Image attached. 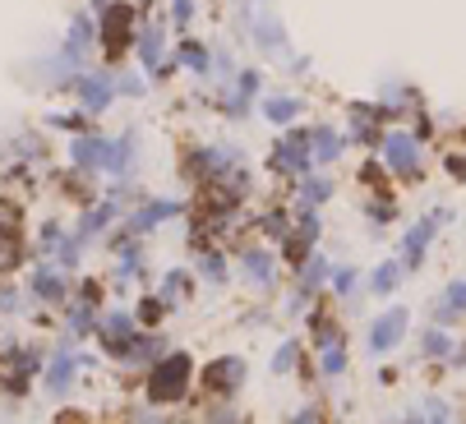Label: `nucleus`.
<instances>
[{
	"label": "nucleus",
	"instance_id": "obj_12",
	"mask_svg": "<svg viewBox=\"0 0 466 424\" xmlns=\"http://www.w3.org/2000/svg\"><path fill=\"white\" fill-rule=\"evenodd\" d=\"M273 258L268 254H249L245 258V272H249V281H263V287H268V281H273V268H268Z\"/></svg>",
	"mask_w": 466,
	"mask_h": 424
},
{
	"label": "nucleus",
	"instance_id": "obj_21",
	"mask_svg": "<svg viewBox=\"0 0 466 424\" xmlns=\"http://www.w3.org/2000/svg\"><path fill=\"white\" fill-rule=\"evenodd\" d=\"M180 56H185V60H189L194 69H204V65H208V60H204V51H198V46H185Z\"/></svg>",
	"mask_w": 466,
	"mask_h": 424
},
{
	"label": "nucleus",
	"instance_id": "obj_7",
	"mask_svg": "<svg viewBox=\"0 0 466 424\" xmlns=\"http://www.w3.org/2000/svg\"><path fill=\"white\" fill-rule=\"evenodd\" d=\"M309 138H314V157H319V162H332V157L342 153V138L332 134V129H314Z\"/></svg>",
	"mask_w": 466,
	"mask_h": 424
},
{
	"label": "nucleus",
	"instance_id": "obj_1",
	"mask_svg": "<svg viewBox=\"0 0 466 424\" xmlns=\"http://www.w3.org/2000/svg\"><path fill=\"white\" fill-rule=\"evenodd\" d=\"M185 383H189V360H185V356H171V360H162V365L153 369L148 397H153V401H176V397L185 392Z\"/></svg>",
	"mask_w": 466,
	"mask_h": 424
},
{
	"label": "nucleus",
	"instance_id": "obj_3",
	"mask_svg": "<svg viewBox=\"0 0 466 424\" xmlns=\"http://www.w3.org/2000/svg\"><path fill=\"white\" fill-rule=\"evenodd\" d=\"M383 162H388L397 176L416 171V162H420V153H416V138H407V134H388V144H383Z\"/></svg>",
	"mask_w": 466,
	"mask_h": 424
},
{
	"label": "nucleus",
	"instance_id": "obj_15",
	"mask_svg": "<svg viewBox=\"0 0 466 424\" xmlns=\"http://www.w3.org/2000/svg\"><path fill=\"white\" fill-rule=\"evenodd\" d=\"M443 300H448V309H443L448 318H452V314H461V309H466V281H452V287L443 291Z\"/></svg>",
	"mask_w": 466,
	"mask_h": 424
},
{
	"label": "nucleus",
	"instance_id": "obj_8",
	"mask_svg": "<svg viewBox=\"0 0 466 424\" xmlns=\"http://www.w3.org/2000/svg\"><path fill=\"white\" fill-rule=\"evenodd\" d=\"M79 93H84V102H88L93 111L111 102V84H106V79H79Z\"/></svg>",
	"mask_w": 466,
	"mask_h": 424
},
{
	"label": "nucleus",
	"instance_id": "obj_4",
	"mask_svg": "<svg viewBox=\"0 0 466 424\" xmlns=\"http://www.w3.org/2000/svg\"><path fill=\"white\" fill-rule=\"evenodd\" d=\"M434 231H439V217H425L411 236H407V268H420V258H425V245L434 240Z\"/></svg>",
	"mask_w": 466,
	"mask_h": 424
},
{
	"label": "nucleus",
	"instance_id": "obj_20",
	"mask_svg": "<svg viewBox=\"0 0 466 424\" xmlns=\"http://www.w3.org/2000/svg\"><path fill=\"white\" fill-rule=\"evenodd\" d=\"M185 287H189V281H185V272H171V277H167V296H180Z\"/></svg>",
	"mask_w": 466,
	"mask_h": 424
},
{
	"label": "nucleus",
	"instance_id": "obj_11",
	"mask_svg": "<svg viewBox=\"0 0 466 424\" xmlns=\"http://www.w3.org/2000/svg\"><path fill=\"white\" fill-rule=\"evenodd\" d=\"M263 111H268V120L287 125V120H296V116H300V102H291V97H273V102L263 106Z\"/></svg>",
	"mask_w": 466,
	"mask_h": 424
},
{
	"label": "nucleus",
	"instance_id": "obj_22",
	"mask_svg": "<svg viewBox=\"0 0 466 424\" xmlns=\"http://www.w3.org/2000/svg\"><path fill=\"white\" fill-rule=\"evenodd\" d=\"M189 15H194V5H189V0H176V19H180V24H185V19H189Z\"/></svg>",
	"mask_w": 466,
	"mask_h": 424
},
{
	"label": "nucleus",
	"instance_id": "obj_14",
	"mask_svg": "<svg viewBox=\"0 0 466 424\" xmlns=\"http://www.w3.org/2000/svg\"><path fill=\"white\" fill-rule=\"evenodd\" d=\"M305 138H291V144H282V167H296V171H305Z\"/></svg>",
	"mask_w": 466,
	"mask_h": 424
},
{
	"label": "nucleus",
	"instance_id": "obj_2",
	"mask_svg": "<svg viewBox=\"0 0 466 424\" xmlns=\"http://www.w3.org/2000/svg\"><path fill=\"white\" fill-rule=\"evenodd\" d=\"M402 337H407V309H388V314L374 318V328H370V350H392Z\"/></svg>",
	"mask_w": 466,
	"mask_h": 424
},
{
	"label": "nucleus",
	"instance_id": "obj_17",
	"mask_svg": "<svg viewBox=\"0 0 466 424\" xmlns=\"http://www.w3.org/2000/svg\"><path fill=\"white\" fill-rule=\"evenodd\" d=\"M291 360H296V341H287V346L278 350V356H273V369H278V374H287V369H291Z\"/></svg>",
	"mask_w": 466,
	"mask_h": 424
},
{
	"label": "nucleus",
	"instance_id": "obj_6",
	"mask_svg": "<svg viewBox=\"0 0 466 424\" xmlns=\"http://www.w3.org/2000/svg\"><path fill=\"white\" fill-rule=\"evenodd\" d=\"M125 37H129V10L111 5V15H106V46H120Z\"/></svg>",
	"mask_w": 466,
	"mask_h": 424
},
{
	"label": "nucleus",
	"instance_id": "obj_19",
	"mask_svg": "<svg viewBox=\"0 0 466 424\" xmlns=\"http://www.w3.org/2000/svg\"><path fill=\"white\" fill-rule=\"evenodd\" d=\"M448 346H452V341H448L443 332H430V341H425V350H430V356H439V350L448 356Z\"/></svg>",
	"mask_w": 466,
	"mask_h": 424
},
{
	"label": "nucleus",
	"instance_id": "obj_16",
	"mask_svg": "<svg viewBox=\"0 0 466 424\" xmlns=\"http://www.w3.org/2000/svg\"><path fill=\"white\" fill-rule=\"evenodd\" d=\"M342 369H347V356H342V350H328V356H323V374H328V379H338Z\"/></svg>",
	"mask_w": 466,
	"mask_h": 424
},
{
	"label": "nucleus",
	"instance_id": "obj_10",
	"mask_svg": "<svg viewBox=\"0 0 466 424\" xmlns=\"http://www.w3.org/2000/svg\"><path fill=\"white\" fill-rule=\"evenodd\" d=\"M162 217H176V203H153V207H144L139 217H135V231H148V227L162 222Z\"/></svg>",
	"mask_w": 466,
	"mask_h": 424
},
{
	"label": "nucleus",
	"instance_id": "obj_18",
	"mask_svg": "<svg viewBox=\"0 0 466 424\" xmlns=\"http://www.w3.org/2000/svg\"><path fill=\"white\" fill-rule=\"evenodd\" d=\"M139 51H144V65H157V56H162V42H157V33H148Z\"/></svg>",
	"mask_w": 466,
	"mask_h": 424
},
{
	"label": "nucleus",
	"instance_id": "obj_13",
	"mask_svg": "<svg viewBox=\"0 0 466 424\" xmlns=\"http://www.w3.org/2000/svg\"><path fill=\"white\" fill-rule=\"evenodd\" d=\"M397 272H402L397 263H383V268L370 277V291H379V296H383V291H392V287H397Z\"/></svg>",
	"mask_w": 466,
	"mask_h": 424
},
{
	"label": "nucleus",
	"instance_id": "obj_5",
	"mask_svg": "<svg viewBox=\"0 0 466 424\" xmlns=\"http://www.w3.org/2000/svg\"><path fill=\"white\" fill-rule=\"evenodd\" d=\"M106 153H111V144H102V138H79L75 144V162L79 167H106Z\"/></svg>",
	"mask_w": 466,
	"mask_h": 424
},
{
	"label": "nucleus",
	"instance_id": "obj_9",
	"mask_svg": "<svg viewBox=\"0 0 466 424\" xmlns=\"http://www.w3.org/2000/svg\"><path fill=\"white\" fill-rule=\"evenodd\" d=\"M33 291H42L46 300H60V296H65V287H60V277H56L51 268H37V277H33Z\"/></svg>",
	"mask_w": 466,
	"mask_h": 424
}]
</instances>
